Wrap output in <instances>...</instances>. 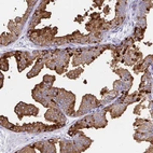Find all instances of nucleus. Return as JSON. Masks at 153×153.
Wrapping results in <instances>:
<instances>
[{
  "mask_svg": "<svg viewBox=\"0 0 153 153\" xmlns=\"http://www.w3.org/2000/svg\"><path fill=\"white\" fill-rule=\"evenodd\" d=\"M44 118L47 121L55 124H63V125H65L66 123L65 114L62 112V109H58V108H50L47 111V113H45V115H44Z\"/></svg>",
  "mask_w": 153,
  "mask_h": 153,
  "instance_id": "2",
  "label": "nucleus"
},
{
  "mask_svg": "<svg viewBox=\"0 0 153 153\" xmlns=\"http://www.w3.org/2000/svg\"><path fill=\"white\" fill-rule=\"evenodd\" d=\"M33 146H35V148H37V149L42 153H50V152L55 153L56 152L54 142H52V141H39V142H36Z\"/></svg>",
  "mask_w": 153,
  "mask_h": 153,
  "instance_id": "8",
  "label": "nucleus"
},
{
  "mask_svg": "<svg viewBox=\"0 0 153 153\" xmlns=\"http://www.w3.org/2000/svg\"><path fill=\"white\" fill-rule=\"evenodd\" d=\"M54 81H55V76H53L47 74V76H44V78H43V83L44 84L49 85V86H52Z\"/></svg>",
  "mask_w": 153,
  "mask_h": 153,
  "instance_id": "19",
  "label": "nucleus"
},
{
  "mask_svg": "<svg viewBox=\"0 0 153 153\" xmlns=\"http://www.w3.org/2000/svg\"><path fill=\"white\" fill-rule=\"evenodd\" d=\"M106 110H102V111L95 112L93 115V127L94 128H102L105 126H107V120L105 118L106 115Z\"/></svg>",
  "mask_w": 153,
  "mask_h": 153,
  "instance_id": "7",
  "label": "nucleus"
},
{
  "mask_svg": "<svg viewBox=\"0 0 153 153\" xmlns=\"http://www.w3.org/2000/svg\"><path fill=\"white\" fill-rule=\"evenodd\" d=\"M72 137H74V146H76L78 152H83L84 150H86L91 146V143L93 142V140L88 138L82 131H76V134Z\"/></svg>",
  "mask_w": 153,
  "mask_h": 153,
  "instance_id": "3",
  "label": "nucleus"
},
{
  "mask_svg": "<svg viewBox=\"0 0 153 153\" xmlns=\"http://www.w3.org/2000/svg\"><path fill=\"white\" fill-rule=\"evenodd\" d=\"M44 64H45V62L42 59H37V63H36L35 67H33V69L30 72H28L27 74V78L28 79H30V78H33V76H36L37 74L40 72V70H41L42 68H43Z\"/></svg>",
  "mask_w": 153,
  "mask_h": 153,
  "instance_id": "12",
  "label": "nucleus"
},
{
  "mask_svg": "<svg viewBox=\"0 0 153 153\" xmlns=\"http://www.w3.org/2000/svg\"><path fill=\"white\" fill-rule=\"evenodd\" d=\"M131 83L133 81H129V80H118L113 83V90L118 91L119 93L124 92V91H128L131 88Z\"/></svg>",
  "mask_w": 153,
  "mask_h": 153,
  "instance_id": "9",
  "label": "nucleus"
},
{
  "mask_svg": "<svg viewBox=\"0 0 153 153\" xmlns=\"http://www.w3.org/2000/svg\"><path fill=\"white\" fill-rule=\"evenodd\" d=\"M126 107H127L126 104H124V102H122V101H118V102L112 104L111 106L107 107L105 110L111 112V118L115 119V118H119L120 115L123 114V112L125 111Z\"/></svg>",
  "mask_w": 153,
  "mask_h": 153,
  "instance_id": "6",
  "label": "nucleus"
},
{
  "mask_svg": "<svg viewBox=\"0 0 153 153\" xmlns=\"http://www.w3.org/2000/svg\"><path fill=\"white\" fill-rule=\"evenodd\" d=\"M8 27H9V29L11 30L12 33H14V35H17V36L19 35L21 30H22V27H21L19 25H17L14 21H10V22H9Z\"/></svg>",
  "mask_w": 153,
  "mask_h": 153,
  "instance_id": "16",
  "label": "nucleus"
},
{
  "mask_svg": "<svg viewBox=\"0 0 153 153\" xmlns=\"http://www.w3.org/2000/svg\"><path fill=\"white\" fill-rule=\"evenodd\" d=\"M134 139L138 142L143 141V140H147V141H150L151 143H152L153 142L152 131H150V133H139V131H137L136 134L134 135Z\"/></svg>",
  "mask_w": 153,
  "mask_h": 153,
  "instance_id": "11",
  "label": "nucleus"
},
{
  "mask_svg": "<svg viewBox=\"0 0 153 153\" xmlns=\"http://www.w3.org/2000/svg\"><path fill=\"white\" fill-rule=\"evenodd\" d=\"M95 3L97 4V6H98V8H100V6L102 4V3H104V0H100V1H95Z\"/></svg>",
  "mask_w": 153,
  "mask_h": 153,
  "instance_id": "28",
  "label": "nucleus"
},
{
  "mask_svg": "<svg viewBox=\"0 0 153 153\" xmlns=\"http://www.w3.org/2000/svg\"><path fill=\"white\" fill-rule=\"evenodd\" d=\"M148 122H149V120H142V119H138V120H136V121H135L134 126H135V127H136V126L142 125V124L148 123Z\"/></svg>",
  "mask_w": 153,
  "mask_h": 153,
  "instance_id": "23",
  "label": "nucleus"
},
{
  "mask_svg": "<svg viewBox=\"0 0 153 153\" xmlns=\"http://www.w3.org/2000/svg\"><path fill=\"white\" fill-rule=\"evenodd\" d=\"M74 21H76V22H79V23H81L83 21V17L81 16V15H79V16H76V19H74Z\"/></svg>",
  "mask_w": 153,
  "mask_h": 153,
  "instance_id": "27",
  "label": "nucleus"
},
{
  "mask_svg": "<svg viewBox=\"0 0 153 153\" xmlns=\"http://www.w3.org/2000/svg\"><path fill=\"white\" fill-rule=\"evenodd\" d=\"M109 93V90H108V88H105L104 90H101V92H100V95L102 96V97H104L105 95H107V94Z\"/></svg>",
  "mask_w": 153,
  "mask_h": 153,
  "instance_id": "26",
  "label": "nucleus"
},
{
  "mask_svg": "<svg viewBox=\"0 0 153 153\" xmlns=\"http://www.w3.org/2000/svg\"><path fill=\"white\" fill-rule=\"evenodd\" d=\"M60 151L62 152H78L74 142L68 141L66 139L60 140Z\"/></svg>",
  "mask_w": 153,
  "mask_h": 153,
  "instance_id": "10",
  "label": "nucleus"
},
{
  "mask_svg": "<svg viewBox=\"0 0 153 153\" xmlns=\"http://www.w3.org/2000/svg\"><path fill=\"white\" fill-rule=\"evenodd\" d=\"M101 105H102L101 101H99L93 95L88 94V95H85L82 98V104L80 106V109L78 110V112H76V117H81V115H83L84 113L90 111V110L100 107Z\"/></svg>",
  "mask_w": 153,
  "mask_h": 153,
  "instance_id": "1",
  "label": "nucleus"
},
{
  "mask_svg": "<svg viewBox=\"0 0 153 153\" xmlns=\"http://www.w3.org/2000/svg\"><path fill=\"white\" fill-rule=\"evenodd\" d=\"M15 53H16V51H14V52H9V53H4V54H2V56H1V58H7V57H11V56H14L15 55Z\"/></svg>",
  "mask_w": 153,
  "mask_h": 153,
  "instance_id": "24",
  "label": "nucleus"
},
{
  "mask_svg": "<svg viewBox=\"0 0 153 153\" xmlns=\"http://www.w3.org/2000/svg\"><path fill=\"white\" fill-rule=\"evenodd\" d=\"M141 107H142V108H145V106H141V105H138V106H137L136 108H135V110H134V113H135V114H139V113H140L139 110H140V108H141Z\"/></svg>",
  "mask_w": 153,
  "mask_h": 153,
  "instance_id": "25",
  "label": "nucleus"
},
{
  "mask_svg": "<svg viewBox=\"0 0 153 153\" xmlns=\"http://www.w3.org/2000/svg\"><path fill=\"white\" fill-rule=\"evenodd\" d=\"M19 153H23V152H30V153H35V146L33 145H30V146H27L26 148L22 149V150H19L17 151Z\"/></svg>",
  "mask_w": 153,
  "mask_h": 153,
  "instance_id": "21",
  "label": "nucleus"
},
{
  "mask_svg": "<svg viewBox=\"0 0 153 153\" xmlns=\"http://www.w3.org/2000/svg\"><path fill=\"white\" fill-rule=\"evenodd\" d=\"M82 72H83V68H76L69 71L68 74H67V76H68L69 79H76V78H79V76Z\"/></svg>",
  "mask_w": 153,
  "mask_h": 153,
  "instance_id": "17",
  "label": "nucleus"
},
{
  "mask_svg": "<svg viewBox=\"0 0 153 153\" xmlns=\"http://www.w3.org/2000/svg\"><path fill=\"white\" fill-rule=\"evenodd\" d=\"M19 36L14 35V33H2L1 35V44L2 45H8V44L12 43L15 41Z\"/></svg>",
  "mask_w": 153,
  "mask_h": 153,
  "instance_id": "14",
  "label": "nucleus"
},
{
  "mask_svg": "<svg viewBox=\"0 0 153 153\" xmlns=\"http://www.w3.org/2000/svg\"><path fill=\"white\" fill-rule=\"evenodd\" d=\"M15 113L19 115V119L22 120L24 115H37L38 114V108L35 107L33 105H27L25 102H19L16 107H15Z\"/></svg>",
  "mask_w": 153,
  "mask_h": 153,
  "instance_id": "4",
  "label": "nucleus"
},
{
  "mask_svg": "<svg viewBox=\"0 0 153 153\" xmlns=\"http://www.w3.org/2000/svg\"><path fill=\"white\" fill-rule=\"evenodd\" d=\"M0 121H1V126L6 127V128L11 129V131H22L21 126L14 125V124L10 123V122L8 121V119L4 118V117H0Z\"/></svg>",
  "mask_w": 153,
  "mask_h": 153,
  "instance_id": "13",
  "label": "nucleus"
},
{
  "mask_svg": "<svg viewBox=\"0 0 153 153\" xmlns=\"http://www.w3.org/2000/svg\"><path fill=\"white\" fill-rule=\"evenodd\" d=\"M1 69H2L3 71L9 70V64H8L7 58H1Z\"/></svg>",
  "mask_w": 153,
  "mask_h": 153,
  "instance_id": "22",
  "label": "nucleus"
},
{
  "mask_svg": "<svg viewBox=\"0 0 153 153\" xmlns=\"http://www.w3.org/2000/svg\"><path fill=\"white\" fill-rule=\"evenodd\" d=\"M113 71H114L115 74H118L119 76H121L122 80H129V81H133V76H131V74H129L126 69H114Z\"/></svg>",
  "mask_w": 153,
  "mask_h": 153,
  "instance_id": "15",
  "label": "nucleus"
},
{
  "mask_svg": "<svg viewBox=\"0 0 153 153\" xmlns=\"http://www.w3.org/2000/svg\"><path fill=\"white\" fill-rule=\"evenodd\" d=\"M145 27H138L137 26L136 29H135V33H134V37L135 39L134 40H137V41H140L143 37V33H145Z\"/></svg>",
  "mask_w": 153,
  "mask_h": 153,
  "instance_id": "18",
  "label": "nucleus"
},
{
  "mask_svg": "<svg viewBox=\"0 0 153 153\" xmlns=\"http://www.w3.org/2000/svg\"><path fill=\"white\" fill-rule=\"evenodd\" d=\"M14 57L16 58L17 65H19V71H23L25 67L29 66L35 59L33 55H30L28 52H22V51H16Z\"/></svg>",
  "mask_w": 153,
  "mask_h": 153,
  "instance_id": "5",
  "label": "nucleus"
},
{
  "mask_svg": "<svg viewBox=\"0 0 153 153\" xmlns=\"http://www.w3.org/2000/svg\"><path fill=\"white\" fill-rule=\"evenodd\" d=\"M109 11H110V8H109V7H106V8L104 9V13L105 14H108V13H109Z\"/></svg>",
  "mask_w": 153,
  "mask_h": 153,
  "instance_id": "29",
  "label": "nucleus"
},
{
  "mask_svg": "<svg viewBox=\"0 0 153 153\" xmlns=\"http://www.w3.org/2000/svg\"><path fill=\"white\" fill-rule=\"evenodd\" d=\"M0 76H1V88H2V84H3V76L1 74Z\"/></svg>",
  "mask_w": 153,
  "mask_h": 153,
  "instance_id": "30",
  "label": "nucleus"
},
{
  "mask_svg": "<svg viewBox=\"0 0 153 153\" xmlns=\"http://www.w3.org/2000/svg\"><path fill=\"white\" fill-rule=\"evenodd\" d=\"M67 42H68V40L66 38V36L65 37H60V38H54V40H53V43L57 44V45H63Z\"/></svg>",
  "mask_w": 153,
  "mask_h": 153,
  "instance_id": "20",
  "label": "nucleus"
}]
</instances>
